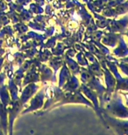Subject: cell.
<instances>
[{"label": "cell", "instance_id": "1", "mask_svg": "<svg viewBox=\"0 0 128 135\" xmlns=\"http://www.w3.org/2000/svg\"><path fill=\"white\" fill-rule=\"evenodd\" d=\"M6 109H5L4 105L0 102V120H1V125L3 126V129L6 132L7 130V121H6Z\"/></svg>", "mask_w": 128, "mask_h": 135}]
</instances>
